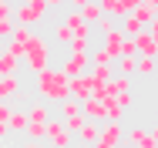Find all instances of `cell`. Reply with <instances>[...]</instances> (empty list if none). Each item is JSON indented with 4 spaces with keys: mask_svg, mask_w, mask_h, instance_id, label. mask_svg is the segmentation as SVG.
Masks as SVG:
<instances>
[{
    "mask_svg": "<svg viewBox=\"0 0 158 148\" xmlns=\"http://www.w3.org/2000/svg\"><path fill=\"white\" fill-rule=\"evenodd\" d=\"M24 111H27V118H31V121H40V125H47V121L54 118V111L47 108V101H34L31 108H24Z\"/></svg>",
    "mask_w": 158,
    "mask_h": 148,
    "instance_id": "obj_11",
    "label": "cell"
},
{
    "mask_svg": "<svg viewBox=\"0 0 158 148\" xmlns=\"http://www.w3.org/2000/svg\"><path fill=\"white\" fill-rule=\"evenodd\" d=\"M74 142H81L84 148H94V142H98V125H94V121H84V128L74 135Z\"/></svg>",
    "mask_w": 158,
    "mask_h": 148,
    "instance_id": "obj_14",
    "label": "cell"
},
{
    "mask_svg": "<svg viewBox=\"0 0 158 148\" xmlns=\"http://www.w3.org/2000/svg\"><path fill=\"white\" fill-rule=\"evenodd\" d=\"M152 148H158V128H152Z\"/></svg>",
    "mask_w": 158,
    "mask_h": 148,
    "instance_id": "obj_33",
    "label": "cell"
},
{
    "mask_svg": "<svg viewBox=\"0 0 158 148\" xmlns=\"http://www.w3.org/2000/svg\"><path fill=\"white\" fill-rule=\"evenodd\" d=\"M111 88H114V94H118V91H128V88H131V81L118 74V78H111Z\"/></svg>",
    "mask_w": 158,
    "mask_h": 148,
    "instance_id": "obj_30",
    "label": "cell"
},
{
    "mask_svg": "<svg viewBox=\"0 0 158 148\" xmlns=\"http://www.w3.org/2000/svg\"><path fill=\"white\" fill-rule=\"evenodd\" d=\"M0 20H14V0H0Z\"/></svg>",
    "mask_w": 158,
    "mask_h": 148,
    "instance_id": "obj_28",
    "label": "cell"
},
{
    "mask_svg": "<svg viewBox=\"0 0 158 148\" xmlns=\"http://www.w3.org/2000/svg\"><path fill=\"white\" fill-rule=\"evenodd\" d=\"M88 67H91V61L84 57V54H67V61H64L61 67H57V71H61L64 78H67V81H71V78H77V74H84Z\"/></svg>",
    "mask_w": 158,
    "mask_h": 148,
    "instance_id": "obj_7",
    "label": "cell"
},
{
    "mask_svg": "<svg viewBox=\"0 0 158 148\" xmlns=\"http://www.w3.org/2000/svg\"><path fill=\"white\" fill-rule=\"evenodd\" d=\"M114 104H118L121 111H131V108H135V94H131V91H118V94H114Z\"/></svg>",
    "mask_w": 158,
    "mask_h": 148,
    "instance_id": "obj_24",
    "label": "cell"
},
{
    "mask_svg": "<svg viewBox=\"0 0 158 148\" xmlns=\"http://www.w3.org/2000/svg\"><path fill=\"white\" fill-rule=\"evenodd\" d=\"M17 67H20V57H14L10 51H3V54H0V78L17 74Z\"/></svg>",
    "mask_w": 158,
    "mask_h": 148,
    "instance_id": "obj_18",
    "label": "cell"
},
{
    "mask_svg": "<svg viewBox=\"0 0 158 148\" xmlns=\"http://www.w3.org/2000/svg\"><path fill=\"white\" fill-rule=\"evenodd\" d=\"M20 64L31 71L34 78H37L40 71H47V67H51V44H47V37L31 34V40H27V47H24V54H20Z\"/></svg>",
    "mask_w": 158,
    "mask_h": 148,
    "instance_id": "obj_2",
    "label": "cell"
},
{
    "mask_svg": "<svg viewBox=\"0 0 158 148\" xmlns=\"http://www.w3.org/2000/svg\"><path fill=\"white\" fill-rule=\"evenodd\" d=\"M27 111H24V108H14V111H10V121H7V131H14V135H24V131H27Z\"/></svg>",
    "mask_w": 158,
    "mask_h": 148,
    "instance_id": "obj_13",
    "label": "cell"
},
{
    "mask_svg": "<svg viewBox=\"0 0 158 148\" xmlns=\"http://www.w3.org/2000/svg\"><path fill=\"white\" fill-rule=\"evenodd\" d=\"M77 115H81V104H77V101H74V98H67V101H64V104H57V118H77Z\"/></svg>",
    "mask_w": 158,
    "mask_h": 148,
    "instance_id": "obj_20",
    "label": "cell"
},
{
    "mask_svg": "<svg viewBox=\"0 0 158 148\" xmlns=\"http://www.w3.org/2000/svg\"><path fill=\"white\" fill-rule=\"evenodd\" d=\"M10 111H14V108H10L7 101H0V142H3L7 135H10V131H7V121H10Z\"/></svg>",
    "mask_w": 158,
    "mask_h": 148,
    "instance_id": "obj_23",
    "label": "cell"
},
{
    "mask_svg": "<svg viewBox=\"0 0 158 148\" xmlns=\"http://www.w3.org/2000/svg\"><path fill=\"white\" fill-rule=\"evenodd\" d=\"M17 3H27V0H17Z\"/></svg>",
    "mask_w": 158,
    "mask_h": 148,
    "instance_id": "obj_35",
    "label": "cell"
},
{
    "mask_svg": "<svg viewBox=\"0 0 158 148\" xmlns=\"http://www.w3.org/2000/svg\"><path fill=\"white\" fill-rule=\"evenodd\" d=\"M14 30H17V24H14V20H0V40L14 37Z\"/></svg>",
    "mask_w": 158,
    "mask_h": 148,
    "instance_id": "obj_29",
    "label": "cell"
},
{
    "mask_svg": "<svg viewBox=\"0 0 158 148\" xmlns=\"http://www.w3.org/2000/svg\"><path fill=\"white\" fill-rule=\"evenodd\" d=\"M121 138H125L121 121H104V125H98V142H94V148H118Z\"/></svg>",
    "mask_w": 158,
    "mask_h": 148,
    "instance_id": "obj_5",
    "label": "cell"
},
{
    "mask_svg": "<svg viewBox=\"0 0 158 148\" xmlns=\"http://www.w3.org/2000/svg\"><path fill=\"white\" fill-rule=\"evenodd\" d=\"M101 37H104V51H108L111 57H118V54H121V44H125V34H121V27L104 30Z\"/></svg>",
    "mask_w": 158,
    "mask_h": 148,
    "instance_id": "obj_9",
    "label": "cell"
},
{
    "mask_svg": "<svg viewBox=\"0 0 158 148\" xmlns=\"http://www.w3.org/2000/svg\"><path fill=\"white\" fill-rule=\"evenodd\" d=\"M101 17H104V14H101V7H98L94 0H91L88 7H81V20H84L88 27H94V24H98V20H101Z\"/></svg>",
    "mask_w": 158,
    "mask_h": 148,
    "instance_id": "obj_19",
    "label": "cell"
},
{
    "mask_svg": "<svg viewBox=\"0 0 158 148\" xmlns=\"http://www.w3.org/2000/svg\"><path fill=\"white\" fill-rule=\"evenodd\" d=\"M0 54H3V44H0Z\"/></svg>",
    "mask_w": 158,
    "mask_h": 148,
    "instance_id": "obj_36",
    "label": "cell"
},
{
    "mask_svg": "<svg viewBox=\"0 0 158 148\" xmlns=\"http://www.w3.org/2000/svg\"><path fill=\"white\" fill-rule=\"evenodd\" d=\"M14 3H17V0H14Z\"/></svg>",
    "mask_w": 158,
    "mask_h": 148,
    "instance_id": "obj_37",
    "label": "cell"
},
{
    "mask_svg": "<svg viewBox=\"0 0 158 148\" xmlns=\"http://www.w3.org/2000/svg\"><path fill=\"white\" fill-rule=\"evenodd\" d=\"M71 37H74V34L64 27V24H57V27H54V40H57V44H71Z\"/></svg>",
    "mask_w": 158,
    "mask_h": 148,
    "instance_id": "obj_26",
    "label": "cell"
},
{
    "mask_svg": "<svg viewBox=\"0 0 158 148\" xmlns=\"http://www.w3.org/2000/svg\"><path fill=\"white\" fill-rule=\"evenodd\" d=\"M131 17H135V24H138V27H148V24L158 17V7H155V3H141L138 10H131Z\"/></svg>",
    "mask_w": 158,
    "mask_h": 148,
    "instance_id": "obj_12",
    "label": "cell"
},
{
    "mask_svg": "<svg viewBox=\"0 0 158 148\" xmlns=\"http://www.w3.org/2000/svg\"><path fill=\"white\" fill-rule=\"evenodd\" d=\"M61 3H67V0H47V7H61Z\"/></svg>",
    "mask_w": 158,
    "mask_h": 148,
    "instance_id": "obj_34",
    "label": "cell"
},
{
    "mask_svg": "<svg viewBox=\"0 0 158 148\" xmlns=\"http://www.w3.org/2000/svg\"><path fill=\"white\" fill-rule=\"evenodd\" d=\"M64 27L71 30V34H91V27L81 20V10H71V14L64 17Z\"/></svg>",
    "mask_w": 158,
    "mask_h": 148,
    "instance_id": "obj_16",
    "label": "cell"
},
{
    "mask_svg": "<svg viewBox=\"0 0 158 148\" xmlns=\"http://www.w3.org/2000/svg\"><path fill=\"white\" fill-rule=\"evenodd\" d=\"M20 148H44V142H24Z\"/></svg>",
    "mask_w": 158,
    "mask_h": 148,
    "instance_id": "obj_32",
    "label": "cell"
},
{
    "mask_svg": "<svg viewBox=\"0 0 158 148\" xmlns=\"http://www.w3.org/2000/svg\"><path fill=\"white\" fill-rule=\"evenodd\" d=\"M34 88H37V94H40V101H51V104H64V101L71 98V91H67V78H64L57 67L40 71Z\"/></svg>",
    "mask_w": 158,
    "mask_h": 148,
    "instance_id": "obj_1",
    "label": "cell"
},
{
    "mask_svg": "<svg viewBox=\"0 0 158 148\" xmlns=\"http://www.w3.org/2000/svg\"><path fill=\"white\" fill-rule=\"evenodd\" d=\"M135 40V54H141V57H158V47H155V40L148 37V30H141L138 37H131Z\"/></svg>",
    "mask_w": 158,
    "mask_h": 148,
    "instance_id": "obj_10",
    "label": "cell"
},
{
    "mask_svg": "<svg viewBox=\"0 0 158 148\" xmlns=\"http://www.w3.org/2000/svg\"><path fill=\"white\" fill-rule=\"evenodd\" d=\"M125 142L131 148H152V131L141 128V125H135V128H128V131H125Z\"/></svg>",
    "mask_w": 158,
    "mask_h": 148,
    "instance_id": "obj_8",
    "label": "cell"
},
{
    "mask_svg": "<svg viewBox=\"0 0 158 148\" xmlns=\"http://www.w3.org/2000/svg\"><path fill=\"white\" fill-rule=\"evenodd\" d=\"M91 84H94V81H91V78H88V71H84V74H77V78H71V81H67V91H71V98H74L77 104H84V101L91 98Z\"/></svg>",
    "mask_w": 158,
    "mask_h": 148,
    "instance_id": "obj_6",
    "label": "cell"
},
{
    "mask_svg": "<svg viewBox=\"0 0 158 148\" xmlns=\"http://www.w3.org/2000/svg\"><path fill=\"white\" fill-rule=\"evenodd\" d=\"M44 131H47V125H40V121H27V142H40L44 138Z\"/></svg>",
    "mask_w": 158,
    "mask_h": 148,
    "instance_id": "obj_21",
    "label": "cell"
},
{
    "mask_svg": "<svg viewBox=\"0 0 158 148\" xmlns=\"http://www.w3.org/2000/svg\"><path fill=\"white\" fill-rule=\"evenodd\" d=\"M67 3H74V10H81V7H88L91 0H67Z\"/></svg>",
    "mask_w": 158,
    "mask_h": 148,
    "instance_id": "obj_31",
    "label": "cell"
},
{
    "mask_svg": "<svg viewBox=\"0 0 158 148\" xmlns=\"http://www.w3.org/2000/svg\"><path fill=\"white\" fill-rule=\"evenodd\" d=\"M61 125H64V128H67V131H71V135H77V131L84 128V115H77V118H64Z\"/></svg>",
    "mask_w": 158,
    "mask_h": 148,
    "instance_id": "obj_25",
    "label": "cell"
},
{
    "mask_svg": "<svg viewBox=\"0 0 158 148\" xmlns=\"http://www.w3.org/2000/svg\"><path fill=\"white\" fill-rule=\"evenodd\" d=\"M138 74H155V57H138Z\"/></svg>",
    "mask_w": 158,
    "mask_h": 148,
    "instance_id": "obj_27",
    "label": "cell"
},
{
    "mask_svg": "<svg viewBox=\"0 0 158 148\" xmlns=\"http://www.w3.org/2000/svg\"><path fill=\"white\" fill-rule=\"evenodd\" d=\"M71 145H74V135H71L61 125V118L54 115V118L47 121V131H44V148H71Z\"/></svg>",
    "mask_w": 158,
    "mask_h": 148,
    "instance_id": "obj_4",
    "label": "cell"
},
{
    "mask_svg": "<svg viewBox=\"0 0 158 148\" xmlns=\"http://www.w3.org/2000/svg\"><path fill=\"white\" fill-rule=\"evenodd\" d=\"M47 0H27V3H14V24L17 27H34L47 17Z\"/></svg>",
    "mask_w": 158,
    "mask_h": 148,
    "instance_id": "obj_3",
    "label": "cell"
},
{
    "mask_svg": "<svg viewBox=\"0 0 158 148\" xmlns=\"http://www.w3.org/2000/svg\"><path fill=\"white\" fill-rule=\"evenodd\" d=\"M114 64H118L121 78H128V74H135V71H138V57H118Z\"/></svg>",
    "mask_w": 158,
    "mask_h": 148,
    "instance_id": "obj_22",
    "label": "cell"
},
{
    "mask_svg": "<svg viewBox=\"0 0 158 148\" xmlns=\"http://www.w3.org/2000/svg\"><path fill=\"white\" fill-rule=\"evenodd\" d=\"M14 94H20V78H17V74L0 78V101H7V98H14Z\"/></svg>",
    "mask_w": 158,
    "mask_h": 148,
    "instance_id": "obj_15",
    "label": "cell"
},
{
    "mask_svg": "<svg viewBox=\"0 0 158 148\" xmlns=\"http://www.w3.org/2000/svg\"><path fill=\"white\" fill-rule=\"evenodd\" d=\"M67 47H71V54H84V57H88V54H91V34H74Z\"/></svg>",
    "mask_w": 158,
    "mask_h": 148,
    "instance_id": "obj_17",
    "label": "cell"
}]
</instances>
